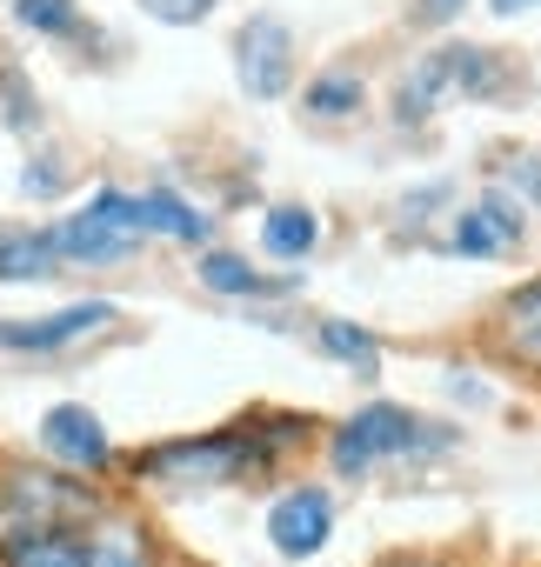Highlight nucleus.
Returning <instances> with one entry per match:
<instances>
[{"mask_svg":"<svg viewBox=\"0 0 541 567\" xmlns=\"http://www.w3.org/2000/svg\"><path fill=\"white\" fill-rule=\"evenodd\" d=\"M308 434V421H282V434H247V427H227V434H194V441H167V447H147L134 461L141 481L167 487V494H201V487H227L241 474H261L282 447H295Z\"/></svg>","mask_w":541,"mask_h":567,"instance_id":"1","label":"nucleus"},{"mask_svg":"<svg viewBox=\"0 0 541 567\" xmlns=\"http://www.w3.org/2000/svg\"><path fill=\"white\" fill-rule=\"evenodd\" d=\"M94 514H101V501L74 474H48V467H21V461L0 467V547L21 534H48V527H81Z\"/></svg>","mask_w":541,"mask_h":567,"instance_id":"2","label":"nucleus"},{"mask_svg":"<svg viewBox=\"0 0 541 567\" xmlns=\"http://www.w3.org/2000/svg\"><path fill=\"white\" fill-rule=\"evenodd\" d=\"M448 447V427H428L421 414L408 408H361L341 434H335V474H368L375 461H401V454H441Z\"/></svg>","mask_w":541,"mask_h":567,"instance_id":"3","label":"nucleus"},{"mask_svg":"<svg viewBox=\"0 0 541 567\" xmlns=\"http://www.w3.org/2000/svg\"><path fill=\"white\" fill-rule=\"evenodd\" d=\"M48 240H54L61 260H121V254H134V240H141V207H134V194L101 187L81 214L54 220Z\"/></svg>","mask_w":541,"mask_h":567,"instance_id":"4","label":"nucleus"},{"mask_svg":"<svg viewBox=\"0 0 541 567\" xmlns=\"http://www.w3.org/2000/svg\"><path fill=\"white\" fill-rule=\"evenodd\" d=\"M494 81H501V61H494L488 48H441V54H428V61L401 81L395 121H401V127H408V121H428L435 101H448V94H494Z\"/></svg>","mask_w":541,"mask_h":567,"instance_id":"5","label":"nucleus"},{"mask_svg":"<svg viewBox=\"0 0 541 567\" xmlns=\"http://www.w3.org/2000/svg\"><path fill=\"white\" fill-rule=\"evenodd\" d=\"M234 54H241V87H247L254 101L288 94V81H295V34H288L275 14H254V21L234 34Z\"/></svg>","mask_w":541,"mask_h":567,"instance_id":"6","label":"nucleus"},{"mask_svg":"<svg viewBox=\"0 0 541 567\" xmlns=\"http://www.w3.org/2000/svg\"><path fill=\"white\" fill-rule=\"evenodd\" d=\"M114 328V308L108 301H74L61 315H41V321H0V348H14V354H54V348H74L88 334Z\"/></svg>","mask_w":541,"mask_h":567,"instance_id":"7","label":"nucleus"},{"mask_svg":"<svg viewBox=\"0 0 541 567\" xmlns=\"http://www.w3.org/2000/svg\"><path fill=\"white\" fill-rule=\"evenodd\" d=\"M41 447L68 467V474H101L108 461H114V441H108V427L88 414V408H48L41 414Z\"/></svg>","mask_w":541,"mask_h":567,"instance_id":"8","label":"nucleus"},{"mask_svg":"<svg viewBox=\"0 0 541 567\" xmlns=\"http://www.w3.org/2000/svg\"><path fill=\"white\" fill-rule=\"evenodd\" d=\"M328 527H335V507H328V494H321V487H295V494H282V501H275V514H267V540H275L288 560L321 554Z\"/></svg>","mask_w":541,"mask_h":567,"instance_id":"9","label":"nucleus"},{"mask_svg":"<svg viewBox=\"0 0 541 567\" xmlns=\"http://www.w3.org/2000/svg\"><path fill=\"white\" fill-rule=\"evenodd\" d=\"M514 240H521V207H508L501 194H488L481 207H468V214L455 220V234H448L455 254H501V247H514Z\"/></svg>","mask_w":541,"mask_h":567,"instance_id":"10","label":"nucleus"},{"mask_svg":"<svg viewBox=\"0 0 541 567\" xmlns=\"http://www.w3.org/2000/svg\"><path fill=\"white\" fill-rule=\"evenodd\" d=\"M0 567H94L88 554V520L81 527H48V534H21L0 547Z\"/></svg>","mask_w":541,"mask_h":567,"instance_id":"11","label":"nucleus"},{"mask_svg":"<svg viewBox=\"0 0 541 567\" xmlns=\"http://www.w3.org/2000/svg\"><path fill=\"white\" fill-rule=\"evenodd\" d=\"M501 348L541 374V280H528V288H514L501 301Z\"/></svg>","mask_w":541,"mask_h":567,"instance_id":"12","label":"nucleus"},{"mask_svg":"<svg viewBox=\"0 0 541 567\" xmlns=\"http://www.w3.org/2000/svg\"><path fill=\"white\" fill-rule=\"evenodd\" d=\"M134 207H141V234H167V240H207V214L201 207H187L181 194H167V187H147V194H134Z\"/></svg>","mask_w":541,"mask_h":567,"instance_id":"13","label":"nucleus"},{"mask_svg":"<svg viewBox=\"0 0 541 567\" xmlns=\"http://www.w3.org/2000/svg\"><path fill=\"white\" fill-rule=\"evenodd\" d=\"M61 267L48 227H14V234H0V280H48Z\"/></svg>","mask_w":541,"mask_h":567,"instance_id":"14","label":"nucleus"},{"mask_svg":"<svg viewBox=\"0 0 541 567\" xmlns=\"http://www.w3.org/2000/svg\"><path fill=\"white\" fill-rule=\"evenodd\" d=\"M88 554H94V567H154V547H147V534L134 527V520H88Z\"/></svg>","mask_w":541,"mask_h":567,"instance_id":"15","label":"nucleus"},{"mask_svg":"<svg viewBox=\"0 0 541 567\" xmlns=\"http://www.w3.org/2000/svg\"><path fill=\"white\" fill-rule=\"evenodd\" d=\"M315 240H321V220L308 207H275L261 227V247L275 260H302V254H315Z\"/></svg>","mask_w":541,"mask_h":567,"instance_id":"16","label":"nucleus"},{"mask_svg":"<svg viewBox=\"0 0 541 567\" xmlns=\"http://www.w3.org/2000/svg\"><path fill=\"white\" fill-rule=\"evenodd\" d=\"M201 280H207L214 295H282L288 288V280H261L241 254H207L201 260Z\"/></svg>","mask_w":541,"mask_h":567,"instance_id":"17","label":"nucleus"},{"mask_svg":"<svg viewBox=\"0 0 541 567\" xmlns=\"http://www.w3.org/2000/svg\"><path fill=\"white\" fill-rule=\"evenodd\" d=\"M14 21L48 34V41H74L81 34V8H74V0H14Z\"/></svg>","mask_w":541,"mask_h":567,"instance_id":"18","label":"nucleus"},{"mask_svg":"<svg viewBox=\"0 0 541 567\" xmlns=\"http://www.w3.org/2000/svg\"><path fill=\"white\" fill-rule=\"evenodd\" d=\"M321 348H328L335 361H348L361 381H375V368H381V354H375L368 328H348V321H321Z\"/></svg>","mask_w":541,"mask_h":567,"instance_id":"19","label":"nucleus"},{"mask_svg":"<svg viewBox=\"0 0 541 567\" xmlns=\"http://www.w3.org/2000/svg\"><path fill=\"white\" fill-rule=\"evenodd\" d=\"M361 107V81L355 74H321L315 87H308V114H321V121H341V114H355Z\"/></svg>","mask_w":541,"mask_h":567,"instance_id":"20","label":"nucleus"},{"mask_svg":"<svg viewBox=\"0 0 541 567\" xmlns=\"http://www.w3.org/2000/svg\"><path fill=\"white\" fill-rule=\"evenodd\" d=\"M141 8H147L154 21H167V28H194V21L214 14V0H141Z\"/></svg>","mask_w":541,"mask_h":567,"instance_id":"21","label":"nucleus"},{"mask_svg":"<svg viewBox=\"0 0 541 567\" xmlns=\"http://www.w3.org/2000/svg\"><path fill=\"white\" fill-rule=\"evenodd\" d=\"M455 14H461V0H415V21L421 28H448Z\"/></svg>","mask_w":541,"mask_h":567,"instance_id":"22","label":"nucleus"},{"mask_svg":"<svg viewBox=\"0 0 541 567\" xmlns=\"http://www.w3.org/2000/svg\"><path fill=\"white\" fill-rule=\"evenodd\" d=\"M521 8H534V0H494V14H521Z\"/></svg>","mask_w":541,"mask_h":567,"instance_id":"23","label":"nucleus"},{"mask_svg":"<svg viewBox=\"0 0 541 567\" xmlns=\"http://www.w3.org/2000/svg\"><path fill=\"white\" fill-rule=\"evenodd\" d=\"M388 567H441V560H408V554H401V560H388Z\"/></svg>","mask_w":541,"mask_h":567,"instance_id":"24","label":"nucleus"}]
</instances>
